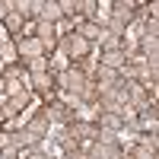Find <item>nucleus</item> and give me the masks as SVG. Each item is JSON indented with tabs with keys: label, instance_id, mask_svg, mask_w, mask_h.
<instances>
[{
	"label": "nucleus",
	"instance_id": "obj_1",
	"mask_svg": "<svg viewBox=\"0 0 159 159\" xmlns=\"http://www.w3.org/2000/svg\"><path fill=\"white\" fill-rule=\"evenodd\" d=\"M57 48H61V54L67 57V61H83V57H89V51H92V45L83 42L76 32L61 35V38H57Z\"/></svg>",
	"mask_w": 159,
	"mask_h": 159
},
{
	"label": "nucleus",
	"instance_id": "obj_2",
	"mask_svg": "<svg viewBox=\"0 0 159 159\" xmlns=\"http://www.w3.org/2000/svg\"><path fill=\"white\" fill-rule=\"evenodd\" d=\"M86 73H83V67H67V70H61V73H54V83H57V89H64V92H70V96H76L80 89H83V83H86Z\"/></svg>",
	"mask_w": 159,
	"mask_h": 159
},
{
	"label": "nucleus",
	"instance_id": "obj_3",
	"mask_svg": "<svg viewBox=\"0 0 159 159\" xmlns=\"http://www.w3.org/2000/svg\"><path fill=\"white\" fill-rule=\"evenodd\" d=\"M13 45H16V54L22 61H32V57H42L45 51H42V42H38L35 35H16L13 38ZM48 57V54H45Z\"/></svg>",
	"mask_w": 159,
	"mask_h": 159
},
{
	"label": "nucleus",
	"instance_id": "obj_4",
	"mask_svg": "<svg viewBox=\"0 0 159 159\" xmlns=\"http://www.w3.org/2000/svg\"><path fill=\"white\" fill-rule=\"evenodd\" d=\"M108 10H111V19L121 22L124 29H127V25L134 22V10H137V3H134V0H115V3H108Z\"/></svg>",
	"mask_w": 159,
	"mask_h": 159
},
{
	"label": "nucleus",
	"instance_id": "obj_5",
	"mask_svg": "<svg viewBox=\"0 0 159 159\" xmlns=\"http://www.w3.org/2000/svg\"><path fill=\"white\" fill-rule=\"evenodd\" d=\"M45 118H48L51 124H64V127L76 121V118H73V108H67V105H61V102H51L48 108H45Z\"/></svg>",
	"mask_w": 159,
	"mask_h": 159
},
{
	"label": "nucleus",
	"instance_id": "obj_6",
	"mask_svg": "<svg viewBox=\"0 0 159 159\" xmlns=\"http://www.w3.org/2000/svg\"><path fill=\"white\" fill-rule=\"evenodd\" d=\"M35 38L42 42V51H45V54H48V51H54V48H57V25L38 22V25H35Z\"/></svg>",
	"mask_w": 159,
	"mask_h": 159
},
{
	"label": "nucleus",
	"instance_id": "obj_7",
	"mask_svg": "<svg viewBox=\"0 0 159 159\" xmlns=\"http://www.w3.org/2000/svg\"><path fill=\"white\" fill-rule=\"evenodd\" d=\"M102 67H111V70H118L121 73L124 67H127V54L124 51H99V57H96Z\"/></svg>",
	"mask_w": 159,
	"mask_h": 159
},
{
	"label": "nucleus",
	"instance_id": "obj_8",
	"mask_svg": "<svg viewBox=\"0 0 159 159\" xmlns=\"http://www.w3.org/2000/svg\"><path fill=\"white\" fill-rule=\"evenodd\" d=\"M38 22H51V25H57L64 16H61V7H57V0H42V7H38Z\"/></svg>",
	"mask_w": 159,
	"mask_h": 159
},
{
	"label": "nucleus",
	"instance_id": "obj_9",
	"mask_svg": "<svg viewBox=\"0 0 159 159\" xmlns=\"http://www.w3.org/2000/svg\"><path fill=\"white\" fill-rule=\"evenodd\" d=\"M22 127L29 130V134H32L35 140H45V137H48V130H51V121H48V118H45V111H42V115L29 118V121H25Z\"/></svg>",
	"mask_w": 159,
	"mask_h": 159
},
{
	"label": "nucleus",
	"instance_id": "obj_10",
	"mask_svg": "<svg viewBox=\"0 0 159 159\" xmlns=\"http://www.w3.org/2000/svg\"><path fill=\"white\" fill-rule=\"evenodd\" d=\"M29 86L32 89H38V92H42V96H51V92H54L57 89V83H54V73H35V76H29Z\"/></svg>",
	"mask_w": 159,
	"mask_h": 159
},
{
	"label": "nucleus",
	"instance_id": "obj_11",
	"mask_svg": "<svg viewBox=\"0 0 159 159\" xmlns=\"http://www.w3.org/2000/svg\"><path fill=\"white\" fill-rule=\"evenodd\" d=\"M29 102H32V92L25 89V92H19V96H10V99L3 102V108H7V115H10V118H16V111L29 108Z\"/></svg>",
	"mask_w": 159,
	"mask_h": 159
},
{
	"label": "nucleus",
	"instance_id": "obj_12",
	"mask_svg": "<svg viewBox=\"0 0 159 159\" xmlns=\"http://www.w3.org/2000/svg\"><path fill=\"white\" fill-rule=\"evenodd\" d=\"M92 80H96L99 86H115L118 80H121V73L111 70V67H102V64L96 61V70H92Z\"/></svg>",
	"mask_w": 159,
	"mask_h": 159
},
{
	"label": "nucleus",
	"instance_id": "obj_13",
	"mask_svg": "<svg viewBox=\"0 0 159 159\" xmlns=\"http://www.w3.org/2000/svg\"><path fill=\"white\" fill-rule=\"evenodd\" d=\"M137 127L140 130H147V134H159V118H156V108H147V111H143L140 118H137Z\"/></svg>",
	"mask_w": 159,
	"mask_h": 159
},
{
	"label": "nucleus",
	"instance_id": "obj_14",
	"mask_svg": "<svg viewBox=\"0 0 159 159\" xmlns=\"http://www.w3.org/2000/svg\"><path fill=\"white\" fill-rule=\"evenodd\" d=\"M16 61H19V54H16V45H13V38H7V42H0V64H7V67H13Z\"/></svg>",
	"mask_w": 159,
	"mask_h": 159
},
{
	"label": "nucleus",
	"instance_id": "obj_15",
	"mask_svg": "<svg viewBox=\"0 0 159 159\" xmlns=\"http://www.w3.org/2000/svg\"><path fill=\"white\" fill-rule=\"evenodd\" d=\"M22 25H25V19L19 16L16 10H10V16L3 19V29H7V35H22Z\"/></svg>",
	"mask_w": 159,
	"mask_h": 159
},
{
	"label": "nucleus",
	"instance_id": "obj_16",
	"mask_svg": "<svg viewBox=\"0 0 159 159\" xmlns=\"http://www.w3.org/2000/svg\"><path fill=\"white\" fill-rule=\"evenodd\" d=\"M25 70H29V76H35V73H48L51 70V61L42 54V57H32V61H25Z\"/></svg>",
	"mask_w": 159,
	"mask_h": 159
},
{
	"label": "nucleus",
	"instance_id": "obj_17",
	"mask_svg": "<svg viewBox=\"0 0 159 159\" xmlns=\"http://www.w3.org/2000/svg\"><path fill=\"white\" fill-rule=\"evenodd\" d=\"M137 147H143V150H150V153H156V147H159V134H143Z\"/></svg>",
	"mask_w": 159,
	"mask_h": 159
},
{
	"label": "nucleus",
	"instance_id": "obj_18",
	"mask_svg": "<svg viewBox=\"0 0 159 159\" xmlns=\"http://www.w3.org/2000/svg\"><path fill=\"white\" fill-rule=\"evenodd\" d=\"M127 156H130V159H156V153L143 150V147H130V150H127Z\"/></svg>",
	"mask_w": 159,
	"mask_h": 159
},
{
	"label": "nucleus",
	"instance_id": "obj_19",
	"mask_svg": "<svg viewBox=\"0 0 159 159\" xmlns=\"http://www.w3.org/2000/svg\"><path fill=\"white\" fill-rule=\"evenodd\" d=\"M0 159H22V153L16 147H3V150H0Z\"/></svg>",
	"mask_w": 159,
	"mask_h": 159
},
{
	"label": "nucleus",
	"instance_id": "obj_20",
	"mask_svg": "<svg viewBox=\"0 0 159 159\" xmlns=\"http://www.w3.org/2000/svg\"><path fill=\"white\" fill-rule=\"evenodd\" d=\"M10 10H13V0H0V22L10 16Z\"/></svg>",
	"mask_w": 159,
	"mask_h": 159
},
{
	"label": "nucleus",
	"instance_id": "obj_21",
	"mask_svg": "<svg viewBox=\"0 0 159 159\" xmlns=\"http://www.w3.org/2000/svg\"><path fill=\"white\" fill-rule=\"evenodd\" d=\"M22 159H51V156H45V153H38V150H25V156Z\"/></svg>",
	"mask_w": 159,
	"mask_h": 159
},
{
	"label": "nucleus",
	"instance_id": "obj_22",
	"mask_svg": "<svg viewBox=\"0 0 159 159\" xmlns=\"http://www.w3.org/2000/svg\"><path fill=\"white\" fill-rule=\"evenodd\" d=\"M64 159H86L83 150H73V153H64Z\"/></svg>",
	"mask_w": 159,
	"mask_h": 159
},
{
	"label": "nucleus",
	"instance_id": "obj_23",
	"mask_svg": "<svg viewBox=\"0 0 159 159\" xmlns=\"http://www.w3.org/2000/svg\"><path fill=\"white\" fill-rule=\"evenodd\" d=\"M3 147H10V134H3V130H0V150Z\"/></svg>",
	"mask_w": 159,
	"mask_h": 159
},
{
	"label": "nucleus",
	"instance_id": "obj_24",
	"mask_svg": "<svg viewBox=\"0 0 159 159\" xmlns=\"http://www.w3.org/2000/svg\"><path fill=\"white\" fill-rule=\"evenodd\" d=\"M10 121V115H7V108H3V105H0V124H7Z\"/></svg>",
	"mask_w": 159,
	"mask_h": 159
},
{
	"label": "nucleus",
	"instance_id": "obj_25",
	"mask_svg": "<svg viewBox=\"0 0 159 159\" xmlns=\"http://www.w3.org/2000/svg\"><path fill=\"white\" fill-rule=\"evenodd\" d=\"M86 159H105V156H96V153H86Z\"/></svg>",
	"mask_w": 159,
	"mask_h": 159
},
{
	"label": "nucleus",
	"instance_id": "obj_26",
	"mask_svg": "<svg viewBox=\"0 0 159 159\" xmlns=\"http://www.w3.org/2000/svg\"><path fill=\"white\" fill-rule=\"evenodd\" d=\"M0 89H3V76H0Z\"/></svg>",
	"mask_w": 159,
	"mask_h": 159
}]
</instances>
